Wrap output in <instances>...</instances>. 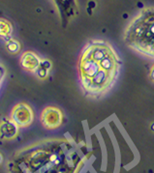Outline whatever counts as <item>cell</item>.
Wrapping results in <instances>:
<instances>
[{
  "label": "cell",
  "mask_w": 154,
  "mask_h": 173,
  "mask_svg": "<svg viewBox=\"0 0 154 173\" xmlns=\"http://www.w3.org/2000/svg\"><path fill=\"white\" fill-rule=\"evenodd\" d=\"M120 63L111 44L92 41L86 45L79 63V81L84 94L91 98L106 95L118 77Z\"/></svg>",
  "instance_id": "cell-1"
},
{
  "label": "cell",
  "mask_w": 154,
  "mask_h": 173,
  "mask_svg": "<svg viewBox=\"0 0 154 173\" xmlns=\"http://www.w3.org/2000/svg\"><path fill=\"white\" fill-rule=\"evenodd\" d=\"M125 45L138 54L154 59V8L142 11L127 26Z\"/></svg>",
  "instance_id": "cell-2"
},
{
  "label": "cell",
  "mask_w": 154,
  "mask_h": 173,
  "mask_svg": "<svg viewBox=\"0 0 154 173\" xmlns=\"http://www.w3.org/2000/svg\"><path fill=\"white\" fill-rule=\"evenodd\" d=\"M63 115L59 108L55 106L46 108L41 115V121L43 125L48 129H55L62 123Z\"/></svg>",
  "instance_id": "cell-3"
},
{
  "label": "cell",
  "mask_w": 154,
  "mask_h": 173,
  "mask_svg": "<svg viewBox=\"0 0 154 173\" xmlns=\"http://www.w3.org/2000/svg\"><path fill=\"white\" fill-rule=\"evenodd\" d=\"M15 121L19 126H28L33 121V112L27 104H18L13 113Z\"/></svg>",
  "instance_id": "cell-4"
},
{
  "label": "cell",
  "mask_w": 154,
  "mask_h": 173,
  "mask_svg": "<svg viewBox=\"0 0 154 173\" xmlns=\"http://www.w3.org/2000/svg\"><path fill=\"white\" fill-rule=\"evenodd\" d=\"M22 64L23 68L30 72L35 71L40 66V60L36 54L32 52H26L22 58Z\"/></svg>",
  "instance_id": "cell-5"
},
{
  "label": "cell",
  "mask_w": 154,
  "mask_h": 173,
  "mask_svg": "<svg viewBox=\"0 0 154 173\" xmlns=\"http://www.w3.org/2000/svg\"><path fill=\"white\" fill-rule=\"evenodd\" d=\"M148 76H149V79H150V81H151L152 82H154V64L151 66V68H150V70H149Z\"/></svg>",
  "instance_id": "cell-6"
},
{
  "label": "cell",
  "mask_w": 154,
  "mask_h": 173,
  "mask_svg": "<svg viewBox=\"0 0 154 173\" xmlns=\"http://www.w3.org/2000/svg\"><path fill=\"white\" fill-rule=\"evenodd\" d=\"M3 75H4V71H3V69L1 68V66H0V82H1V81H2Z\"/></svg>",
  "instance_id": "cell-7"
}]
</instances>
